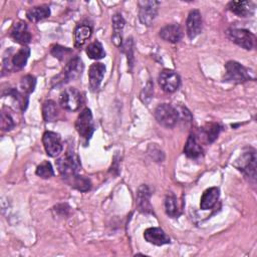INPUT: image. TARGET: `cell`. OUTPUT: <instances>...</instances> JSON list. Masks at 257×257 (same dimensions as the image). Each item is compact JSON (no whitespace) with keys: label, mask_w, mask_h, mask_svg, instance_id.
Masks as SVG:
<instances>
[{"label":"cell","mask_w":257,"mask_h":257,"mask_svg":"<svg viewBox=\"0 0 257 257\" xmlns=\"http://www.w3.org/2000/svg\"><path fill=\"white\" fill-rule=\"evenodd\" d=\"M182 28L180 27L179 24L173 23V24H168L164 26L160 30V36L162 39L168 42L176 43L179 42L182 38Z\"/></svg>","instance_id":"cell-19"},{"label":"cell","mask_w":257,"mask_h":257,"mask_svg":"<svg viewBox=\"0 0 257 257\" xmlns=\"http://www.w3.org/2000/svg\"><path fill=\"white\" fill-rule=\"evenodd\" d=\"M165 210H166L167 215L172 218L178 217L180 214V211H179L178 205H177V199H176L175 195L172 193L168 194L165 198Z\"/></svg>","instance_id":"cell-29"},{"label":"cell","mask_w":257,"mask_h":257,"mask_svg":"<svg viewBox=\"0 0 257 257\" xmlns=\"http://www.w3.org/2000/svg\"><path fill=\"white\" fill-rule=\"evenodd\" d=\"M184 153L187 157L192 159L198 158L202 154V148L194 135L189 136L186 142V145L184 147Z\"/></svg>","instance_id":"cell-24"},{"label":"cell","mask_w":257,"mask_h":257,"mask_svg":"<svg viewBox=\"0 0 257 257\" xmlns=\"http://www.w3.org/2000/svg\"><path fill=\"white\" fill-rule=\"evenodd\" d=\"M19 85H20V88H21L22 92L28 95L31 92H33V90L35 88V85H36V79H35L34 76H32L30 74L24 75L21 78Z\"/></svg>","instance_id":"cell-32"},{"label":"cell","mask_w":257,"mask_h":257,"mask_svg":"<svg viewBox=\"0 0 257 257\" xmlns=\"http://www.w3.org/2000/svg\"><path fill=\"white\" fill-rule=\"evenodd\" d=\"M92 28L86 24H78L74 29V46L80 48L85 41L91 36Z\"/></svg>","instance_id":"cell-22"},{"label":"cell","mask_w":257,"mask_h":257,"mask_svg":"<svg viewBox=\"0 0 257 257\" xmlns=\"http://www.w3.org/2000/svg\"><path fill=\"white\" fill-rule=\"evenodd\" d=\"M59 103L61 107L69 111H75L81 105L80 92L74 88H65L59 95Z\"/></svg>","instance_id":"cell-9"},{"label":"cell","mask_w":257,"mask_h":257,"mask_svg":"<svg viewBox=\"0 0 257 257\" xmlns=\"http://www.w3.org/2000/svg\"><path fill=\"white\" fill-rule=\"evenodd\" d=\"M144 238L151 244L162 246L165 244H169L171 242L170 237L165 233V231L158 227L148 228L144 232Z\"/></svg>","instance_id":"cell-16"},{"label":"cell","mask_w":257,"mask_h":257,"mask_svg":"<svg viewBox=\"0 0 257 257\" xmlns=\"http://www.w3.org/2000/svg\"><path fill=\"white\" fill-rule=\"evenodd\" d=\"M50 52H51V54L55 57V58H57V59H59V60H64L69 54H71V52H72V50L70 49V48H68V47H63V46H60V45H53L52 47H51V50H50Z\"/></svg>","instance_id":"cell-34"},{"label":"cell","mask_w":257,"mask_h":257,"mask_svg":"<svg viewBox=\"0 0 257 257\" xmlns=\"http://www.w3.org/2000/svg\"><path fill=\"white\" fill-rule=\"evenodd\" d=\"M235 167L246 176L255 179L256 177V155L254 150L244 152L236 161Z\"/></svg>","instance_id":"cell-8"},{"label":"cell","mask_w":257,"mask_h":257,"mask_svg":"<svg viewBox=\"0 0 257 257\" xmlns=\"http://www.w3.org/2000/svg\"><path fill=\"white\" fill-rule=\"evenodd\" d=\"M112 35H111V41L113 44L117 47L121 46V39H122V30L124 27V19L121 16L120 13H115L112 18Z\"/></svg>","instance_id":"cell-20"},{"label":"cell","mask_w":257,"mask_h":257,"mask_svg":"<svg viewBox=\"0 0 257 257\" xmlns=\"http://www.w3.org/2000/svg\"><path fill=\"white\" fill-rule=\"evenodd\" d=\"M255 78L253 72L237 61L230 60L225 64L224 81L231 83H243Z\"/></svg>","instance_id":"cell-2"},{"label":"cell","mask_w":257,"mask_h":257,"mask_svg":"<svg viewBox=\"0 0 257 257\" xmlns=\"http://www.w3.org/2000/svg\"><path fill=\"white\" fill-rule=\"evenodd\" d=\"M0 126L1 130L4 132L11 131L15 126L14 118L10 112V109L6 106L2 107L1 110V120H0Z\"/></svg>","instance_id":"cell-30"},{"label":"cell","mask_w":257,"mask_h":257,"mask_svg":"<svg viewBox=\"0 0 257 257\" xmlns=\"http://www.w3.org/2000/svg\"><path fill=\"white\" fill-rule=\"evenodd\" d=\"M75 128L82 140L84 146L87 145L94 133V124L92 114L89 108H84L78 115L75 121Z\"/></svg>","instance_id":"cell-5"},{"label":"cell","mask_w":257,"mask_h":257,"mask_svg":"<svg viewBox=\"0 0 257 257\" xmlns=\"http://www.w3.org/2000/svg\"><path fill=\"white\" fill-rule=\"evenodd\" d=\"M202 16L200 11L197 9L190 11L186 20V28L189 38L193 39L199 35L202 31Z\"/></svg>","instance_id":"cell-14"},{"label":"cell","mask_w":257,"mask_h":257,"mask_svg":"<svg viewBox=\"0 0 257 257\" xmlns=\"http://www.w3.org/2000/svg\"><path fill=\"white\" fill-rule=\"evenodd\" d=\"M12 51V48H10L7 51L8 56L5 55L3 58V67L7 71L22 69L25 66L27 59L30 55V49L28 46H22L11 55Z\"/></svg>","instance_id":"cell-4"},{"label":"cell","mask_w":257,"mask_h":257,"mask_svg":"<svg viewBox=\"0 0 257 257\" xmlns=\"http://www.w3.org/2000/svg\"><path fill=\"white\" fill-rule=\"evenodd\" d=\"M226 34L232 42L236 43L237 45L246 50H251L255 47L256 37L249 30L240 28H230L227 30Z\"/></svg>","instance_id":"cell-7"},{"label":"cell","mask_w":257,"mask_h":257,"mask_svg":"<svg viewBox=\"0 0 257 257\" xmlns=\"http://www.w3.org/2000/svg\"><path fill=\"white\" fill-rule=\"evenodd\" d=\"M42 115L46 122H51L56 120L58 116V108L55 101L48 99L42 104Z\"/></svg>","instance_id":"cell-25"},{"label":"cell","mask_w":257,"mask_h":257,"mask_svg":"<svg viewBox=\"0 0 257 257\" xmlns=\"http://www.w3.org/2000/svg\"><path fill=\"white\" fill-rule=\"evenodd\" d=\"M10 37L17 43L26 46L31 40V34L28 30V26L24 21L15 22L10 29Z\"/></svg>","instance_id":"cell-13"},{"label":"cell","mask_w":257,"mask_h":257,"mask_svg":"<svg viewBox=\"0 0 257 257\" xmlns=\"http://www.w3.org/2000/svg\"><path fill=\"white\" fill-rule=\"evenodd\" d=\"M152 92H153V85L151 84V82H149V83H148V86H146L145 89H144L143 92H142V94L145 93V99L143 100L144 102H145V100H146V97H149V98L152 97Z\"/></svg>","instance_id":"cell-35"},{"label":"cell","mask_w":257,"mask_h":257,"mask_svg":"<svg viewBox=\"0 0 257 257\" xmlns=\"http://www.w3.org/2000/svg\"><path fill=\"white\" fill-rule=\"evenodd\" d=\"M49 15H50V8L48 5H45V4L34 6L26 12V17L31 22H38L42 19L49 17Z\"/></svg>","instance_id":"cell-23"},{"label":"cell","mask_w":257,"mask_h":257,"mask_svg":"<svg viewBox=\"0 0 257 257\" xmlns=\"http://www.w3.org/2000/svg\"><path fill=\"white\" fill-rule=\"evenodd\" d=\"M56 166L59 173L65 178V180L74 175H77L81 167L77 155L70 150H68L61 158L56 161Z\"/></svg>","instance_id":"cell-3"},{"label":"cell","mask_w":257,"mask_h":257,"mask_svg":"<svg viewBox=\"0 0 257 257\" xmlns=\"http://www.w3.org/2000/svg\"><path fill=\"white\" fill-rule=\"evenodd\" d=\"M87 56L91 59H101L105 56V52L103 50L102 44L99 41H93L86 47L85 50Z\"/></svg>","instance_id":"cell-28"},{"label":"cell","mask_w":257,"mask_h":257,"mask_svg":"<svg viewBox=\"0 0 257 257\" xmlns=\"http://www.w3.org/2000/svg\"><path fill=\"white\" fill-rule=\"evenodd\" d=\"M104 72H105V66L103 63L95 62L91 64V66L89 67L88 80H89V87L92 91H96L99 88Z\"/></svg>","instance_id":"cell-17"},{"label":"cell","mask_w":257,"mask_h":257,"mask_svg":"<svg viewBox=\"0 0 257 257\" xmlns=\"http://www.w3.org/2000/svg\"><path fill=\"white\" fill-rule=\"evenodd\" d=\"M159 5L158 1H139V19L144 25H152L158 14Z\"/></svg>","instance_id":"cell-10"},{"label":"cell","mask_w":257,"mask_h":257,"mask_svg":"<svg viewBox=\"0 0 257 257\" xmlns=\"http://www.w3.org/2000/svg\"><path fill=\"white\" fill-rule=\"evenodd\" d=\"M42 143L47 155L50 157H56L62 152L63 147L61 139L59 135L54 132H45L42 136Z\"/></svg>","instance_id":"cell-11"},{"label":"cell","mask_w":257,"mask_h":257,"mask_svg":"<svg viewBox=\"0 0 257 257\" xmlns=\"http://www.w3.org/2000/svg\"><path fill=\"white\" fill-rule=\"evenodd\" d=\"M83 67H84L83 62L78 56L71 57L67 61L66 65L63 68V70L61 71V73L52 79V81H51L52 86L62 85L66 82L77 79L81 75V73L83 71Z\"/></svg>","instance_id":"cell-1"},{"label":"cell","mask_w":257,"mask_h":257,"mask_svg":"<svg viewBox=\"0 0 257 257\" xmlns=\"http://www.w3.org/2000/svg\"><path fill=\"white\" fill-rule=\"evenodd\" d=\"M221 130H222V126L219 123L209 122L202 127V134L204 135L208 143H213L219 136Z\"/></svg>","instance_id":"cell-27"},{"label":"cell","mask_w":257,"mask_h":257,"mask_svg":"<svg viewBox=\"0 0 257 257\" xmlns=\"http://www.w3.org/2000/svg\"><path fill=\"white\" fill-rule=\"evenodd\" d=\"M227 8L239 17H248L253 14L255 4L252 1H230Z\"/></svg>","instance_id":"cell-18"},{"label":"cell","mask_w":257,"mask_h":257,"mask_svg":"<svg viewBox=\"0 0 257 257\" xmlns=\"http://www.w3.org/2000/svg\"><path fill=\"white\" fill-rule=\"evenodd\" d=\"M151 190L147 185H142L138 189L137 193V200L136 204L138 207V210L145 214H153L154 210L150 202L151 198Z\"/></svg>","instance_id":"cell-15"},{"label":"cell","mask_w":257,"mask_h":257,"mask_svg":"<svg viewBox=\"0 0 257 257\" xmlns=\"http://www.w3.org/2000/svg\"><path fill=\"white\" fill-rule=\"evenodd\" d=\"M66 182L76 190L80 192H87L91 188V183L89 179L83 177V176H78L74 175L68 179H66Z\"/></svg>","instance_id":"cell-26"},{"label":"cell","mask_w":257,"mask_h":257,"mask_svg":"<svg viewBox=\"0 0 257 257\" xmlns=\"http://www.w3.org/2000/svg\"><path fill=\"white\" fill-rule=\"evenodd\" d=\"M181 83L180 76L177 72L171 69H164L159 75V84L166 92L176 91Z\"/></svg>","instance_id":"cell-12"},{"label":"cell","mask_w":257,"mask_h":257,"mask_svg":"<svg viewBox=\"0 0 257 257\" xmlns=\"http://www.w3.org/2000/svg\"><path fill=\"white\" fill-rule=\"evenodd\" d=\"M220 191L217 187H212L207 189L202 197H201V202H200V207L202 210H209L215 206L219 199Z\"/></svg>","instance_id":"cell-21"},{"label":"cell","mask_w":257,"mask_h":257,"mask_svg":"<svg viewBox=\"0 0 257 257\" xmlns=\"http://www.w3.org/2000/svg\"><path fill=\"white\" fill-rule=\"evenodd\" d=\"M36 175L42 179H48L54 175L52 166L49 162L44 161L36 168Z\"/></svg>","instance_id":"cell-33"},{"label":"cell","mask_w":257,"mask_h":257,"mask_svg":"<svg viewBox=\"0 0 257 257\" xmlns=\"http://www.w3.org/2000/svg\"><path fill=\"white\" fill-rule=\"evenodd\" d=\"M155 117L161 125L171 128L177 123L179 114L175 106L168 103H162L156 107Z\"/></svg>","instance_id":"cell-6"},{"label":"cell","mask_w":257,"mask_h":257,"mask_svg":"<svg viewBox=\"0 0 257 257\" xmlns=\"http://www.w3.org/2000/svg\"><path fill=\"white\" fill-rule=\"evenodd\" d=\"M121 50L122 52L126 55V59H127V65L130 66V70L133 69L134 66V61H135V57H134V41L133 38L130 37L127 38L123 44H121Z\"/></svg>","instance_id":"cell-31"}]
</instances>
